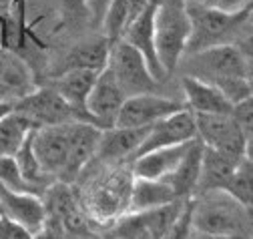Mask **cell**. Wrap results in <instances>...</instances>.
<instances>
[{
  "mask_svg": "<svg viewBox=\"0 0 253 239\" xmlns=\"http://www.w3.org/2000/svg\"><path fill=\"white\" fill-rule=\"evenodd\" d=\"M187 14L191 22V37L185 54H193L217 44H237L241 48L251 46V6L229 14L201 2H193L187 4Z\"/></svg>",
  "mask_w": 253,
  "mask_h": 239,
  "instance_id": "obj_1",
  "label": "cell"
},
{
  "mask_svg": "<svg viewBox=\"0 0 253 239\" xmlns=\"http://www.w3.org/2000/svg\"><path fill=\"white\" fill-rule=\"evenodd\" d=\"M191 227L207 235L249 237L251 207L241 205L225 191H209L191 199Z\"/></svg>",
  "mask_w": 253,
  "mask_h": 239,
  "instance_id": "obj_2",
  "label": "cell"
},
{
  "mask_svg": "<svg viewBox=\"0 0 253 239\" xmlns=\"http://www.w3.org/2000/svg\"><path fill=\"white\" fill-rule=\"evenodd\" d=\"M153 35L159 65L169 77L177 67H181L189 37H191V22H189L187 4L183 0H161L157 4Z\"/></svg>",
  "mask_w": 253,
  "mask_h": 239,
  "instance_id": "obj_3",
  "label": "cell"
},
{
  "mask_svg": "<svg viewBox=\"0 0 253 239\" xmlns=\"http://www.w3.org/2000/svg\"><path fill=\"white\" fill-rule=\"evenodd\" d=\"M187 75L219 84L229 79H251V50L237 44H217L193 54H185ZM181 61V63H183Z\"/></svg>",
  "mask_w": 253,
  "mask_h": 239,
  "instance_id": "obj_4",
  "label": "cell"
},
{
  "mask_svg": "<svg viewBox=\"0 0 253 239\" xmlns=\"http://www.w3.org/2000/svg\"><path fill=\"white\" fill-rule=\"evenodd\" d=\"M107 67L126 97L157 93V86L161 84L153 77L143 54L123 39H119L111 44V54H109Z\"/></svg>",
  "mask_w": 253,
  "mask_h": 239,
  "instance_id": "obj_5",
  "label": "cell"
},
{
  "mask_svg": "<svg viewBox=\"0 0 253 239\" xmlns=\"http://www.w3.org/2000/svg\"><path fill=\"white\" fill-rule=\"evenodd\" d=\"M133 185V171L129 165H117L113 173H109L105 179L97 183L84 203L88 213L97 217L99 221H111L119 219L129 209V195Z\"/></svg>",
  "mask_w": 253,
  "mask_h": 239,
  "instance_id": "obj_6",
  "label": "cell"
},
{
  "mask_svg": "<svg viewBox=\"0 0 253 239\" xmlns=\"http://www.w3.org/2000/svg\"><path fill=\"white\" fill-rule=\"evenodd\" d=\"M197 139L231 159L251 157V137L245 135L229 115H195Z\"/></svg>",
  "mask_w": 253,
  "mask_h": 239,
  "instance_id": "obj_7",
  "label": "cell"
},
{
  "mask_svg": "<svg viewBox=\"0 0 253 239\" xmlns=\"http://www.w3.org/2000/svg\"><path fill=\"white\" fill-rule=\"evenodd\" d=\"M12 109L24 117H28L37 127H48V125H67L79 121L77 113L71 109V105L62 99L50 84L33 88L26 95L14 101Z\"/></svg>",
  "mask_w": 253,
  "mask_h": 239,
  "instance_id": "obj_8",
  "label": "cell"
},
{
  "mask_svg": "<svg viewBox=\"0 0 253 239\" xmlns=\"http://www.w3.org/2000/svg\"><path fill=\"white\" fill-rule=\"evenodd\" d=\"M185 109L181 101L169 99L159 93H145V95H133L126 97L119 115L115 127L123 129H141V127H151L153 123L161 121V119Z\"/></svg>",
  "mask_w": 253,
  "mask_h": 239,
  "instance_id": "obj_9",
  "label": "cell"
},
{
  "mask_svg": "<svg viewBox=\"0 0 253 239\" xmlns=\"http://www.w3.org/2000/svg\"><path fill=\"white\" fill-rule=\"evenodd\" d=\"M103 129L86 123V121H75L69 123V153H67V163L62 167L56 181L73 185L77 179L83 175L86 165L94 159L99 147Z\"/></svg>",
  "mask_w": 253,
  "mask_h": 239,
  "instance_id": "obj_10",
  "label": "cell"
},
{
  "mask_svg": "<svg viewBox=\"0 0 253 239\" xmlns=\"http://www.w3.org/2000/svg\"><path fill=\"white\" fill-rule=\"evenodd\" d=\"M125 99H126V95L121 91V86L117 84L109 67H105L99 73L97 80H94L90 93L84 101V111H86L88 121L101 129L115 127L117 115H119Z\"/></svg>",
  "mask_w": 253,
  "mask_h": 239,
  "instance_id": "obj_11",
  "label": "cell"
},
{
  "mask_svg": "<svg viewBox=\"0 0 253 239\" xmlns=\"http://www.w3.org/2000/svg\"><path fill=\"white\" fill-rule=\"evenodd\" d=\"M193 139H197L195 115L189 111V109H181V111H177V113L161 119V121H157V123H153L149 127L147 137L143 139L137 155H143L147 151H153V149L189 143V141H193Z\"/></svg>",
  "mask_w": 253,
  "mask_h": 239,
  "instance_id": "obj_12",
  "label": "cell"
},
{
  "mask_svg": "<svg viewBox=\"0 0 253 239\" xmlns=\"http://www.w3.org/2000/svg\"><path fill=\"white\" fill-rule=\"evenodd\" d=\"M30 145L41 169L52 179H58L69 153V123L37 127L30 135Z\"/></svg>",
  "mask_w": 253,
  "mask_h": 239,
  "instance_id": "obj_13",
  "label": "cell"
},
{
  "mask_svg": "<svg viewBox=\"0 0 253 239\" xmlns=\"http://www.w3.org/2000/svg\"><path fill=\"white\" fill-rule=\"evenodd\" d=\"M149 127L141 129H123V127H111L103 129L97 153L92 161H101L105 165H121L131 163L137 155L143 139L147 137Z\"/></svg>",
  "mask_w": 253,
  "mask_h": 239,
  "instance_id": "obj_14",
  "label": "cell"
},
{
  "mask_svg": "<svg viewBox=\"0 0 253 239\" xmlns=\"http://www.w3.org/2000/svg\"><path fill=\"white\" fill-rule=\"evenodd\" d=\"M0 213L18 223L28 233H37L46 221V211L41 195L16 193L0 185Z\"/></svg>",
  "mask_w": 253,
  "mask_h": 239,
  "instance_id": "obj_15",
  "label": "cell"
},
{
  "mask_svg": "<svg viewBox=\"0 0 253 239\" xmlns=\"http://www.w3.org/2000/svg\"><path fill=\"white\" fill-rule=\"evenodd\" d=\"M181 91L185 99V109L193 115H229L231 103L219 88L207 80L191 75L181 77Z\"/></svg>",
  "mask_w": 253,
  "mask_h": 239,
  "instance_id": "obj_16",
  "label": "cell"
},
{
  "mask_svg": "<svg viewBox=\"0 0 253 239\" xmlns=\"http://www.w3.org/2000/svg\"><path fill=\"white\" fill-rule=\"evenodd\" d=\"M155 8L157 6H147L141 14H137L135 18H131L126 22L125 31H123V40H126L131 46H135L143 58L147 61L153 77L157 80H165V71L163 67L159 65V58H157V52H155V35H153V18H155Z\"/></svg>",
  "mask_w": 253,
  "mask_h": 239,
  "instance_id": "obj_17",
  "label": "cell"
},
{
  "mask_svg": "<svg viewBox=\"0 0 253 239\" xmlns=\"http://www.w3.org/2000/svg\"><path fill=\"white\" fill-rule=\"evenodd\" d=\"M111 44L113 42L105 35H94L73 44L69 52L62 56L60 67L54 71V75L62 71H71V69H86V71L101 73L109 65Z\"/></svg>",
  "mask_w": 253,
  "mask_h": 239,
  "instance_id": "obj_18",
  "label": "cell"
},
{
  "mask_svg": "<svg viewBox=\"0 0 253 239\" xmlns=\"http://www.w3.org/2000/svg\"><path fill=\"white\" fill-rule=\"evenodd\" d=\"M97 77H99V73L86 71V69H71V71L56 73L52 77L50 86L71 105V109L79 117V121L90 123L86 117V111H84V101L90 93L94 80H97Z\"/></svg>",
  "mask_w": 253,
  "mask_h": 239,
  "instance_id": "obj_19",
  "label": "cell"
},
{
  "mask_svg": "<svg viewBox=\"0 0 253 239\" xmlns=\"http://www.w3.org/2000/svg\"><path fill=\"white\" fill-rule=\"evenodd\" d=\"M193 141L181 143V145H173V147L153 149V151L137 155L131 161L133 175L141 177V179H167L175 171V167L179 165V161L183 159L185 151H187L189 145H191Z\"/></svg>",
  "mask_w": 253,
  "mask_h": 239,
  "instance_id": "obj_20",
  "label": "cell"
},
{
  "mask_svg": "<svg viewBox=\"0 0 253 239\" xmlns=\"http://www.w3.org/2000/svg\"><path fill=\"white\" fill-rule=\"evenodd\" d=\"M179 201L171 185L163 179H141L133 175V185L129 195V209L126 213H147L153 209H161Z\"/></svg>",
  "mask_w": 253,
  "mask_h": 239,
  "instance_id": "obj_21",
  "label": "cell"
},
{
  "mask_svg": "<svg viewBox=\"0 0 253 239\" xmlns=\"http://www.w3.org/2000/svg\"><path fill=\"white\" fill-rule=\"evenodd\" d=\"M239 161L241 159H231L203 145L201 169H199V181H197L195 195H203L209 191H225L231 179V173Z\"/></svg>",
  "mask_w": 253,
  "mask_h": 239,
  "instance_id": "obj_22",
  "label": "cell"
},
{
  "mask_svg": "<svg viewBox=\"0 0 253 239\" xmlns=\"http://www.w3.org/2000/svg\"><path fill=\"white\" fill-rule=\"evenodd\" d=\"M201 155H203V143L199 139H195L189 145V149L185 151L179 165L175 167V171L167 179H163V181H167L171 185V189L179 201L195 197L199 169H201Z\"/></svg>",
  "mask_w": 253,
  "mask_h": 239,
  "instance_id": "obj_23",
  "label": "cell"
},
{
  "mask_svg": "<svg viewBox=\"0 0 253 239\" xmlns=\"http://www.w3.org/2000/svg\"><path fill=\"white\" fill-rule=\"evenodd\" d=\"M37 125L14 109L0 119V157H14Z\"/></svg>",
  "mask_w": 253,
  "mask_h": 239,
  "instance_id": "obj_24",
  "label": "cell"
},
{
  "mask_svg": "<svg viewBox=\"0 0 253 239\" xmlns=\"http://www.w3.org/2000/svg\"><path fill=\"white\" fill-rule=\"evenodd\" d=\"M225 193L231 195L241 205L251 207V203H253V161H251V157H243L235 165L231 179L225 187Z\"/></svg>",
  "mask_w": 253,
  "mask_h": 239,
  "instance_id": "obj_25",
  "label": "cell"
},
{
  "mask_svg": "<svg viewBox=\"0 0 253 239\" xmlns=\"http://www.w3.org/2000/svg\"><path fill=\"white\" fill-rule=\"evenodd\" d=\"M126 20H129V0H111L101 24V31L111 42H115L123 37Z\"/></svg>",
  "mask_w": 253,
  "mask_h": 239,
  "instance_id": "obj_26",
  "label": "cell"
},
{
  "mask_svg": "<svg viewBox=\"0 0 253 239\" xmlns=\"http://www.w3.org/2000/svg\"><path fill=\"white\" fill-rule=\"evenodd\" d=\"M0 185L10 189V191H16V193L39 195L33 187L24 181V177H22L14 157H0Z\"/></svg>",
  "mask_w": 253,
  "mask_h": 239,
  "instance_id": "obj_27",
  "label": "cell"
},
{
  "mask_svg": "<svg viewBox=\"0 0 253 239\" xmlns=\"http://www.w3.org/2000/svg\"><path fill=\"white\" fill-rule=\"evenodd\" d=\"M193 199V197H191ZM191 199H185L177 217L165 231L163 239H191L193 227H191Z\"/></svg>",
  "mask_w": 253,
  "mask_h": 239,
  "instance_id": "obj_28",
  "label": "cell"
},
{
  "mask_svg": "<svg viewBox=\"0 0 253 239\" xmlns=\"http://www.w3.org/2000/svg\"><path fill=\"white\" fill-rule=\"evenodd\" d=\"M229 117L235 121V125L251 137V127H253V99L247 97V99H241L237 103L231 105V111H229Z\"/></svg>",
  "mask_w": 253,
  "mask_h": 239,
  "instance_id": "obj_29",
  "label": "cell"
},
{
  "mask_svg": "<svg viewBox=\"0 0 253 239\" xmlns=\"http://www.w3.org/2000/svg\"><path fill=\"white\" fill-rule=\"evenodd\" d=\"M201 4L211 6L215 10H221V12L235 14V12H241V10L249 8L251 6V0H203Z\"/></svg>",
  "mask_w": 253,
  "mask_h": 239,
  "instance_id": "obj_30",
  "label": "cell"
},
{
  "mask_svg": "<svg viewBox=\"0 0 253 239\" xmlns=\"http://www.w3.org/2000/svg\"><path fill=\"white\" fill-rule=\"evenodd\" d=\"M30 237H33V233H28L24 227L6 219L4 215H0V239H30Z\"/></svg>",
  "mask_w": 253,
  "mask_h": 239,
  "instance_id": "obj_31",
  "label": "cell"
},
{
  "mask_svg": "<svg viewBox=\"0 0 253 239\" xmlns=\"http://www.w3.org/2000/svg\"><path fill=\"white\" fill-rule=\"evenodd\" d=\"M62 2V8L65 12L73 18H90V12H88V0H60Z\"/></svg>",
  "mask_w": 253,
  "mask_h": 239,
  "instance_id": "obj_32",
  "label": "cell"
},
{
  "mask_svg": "<svg viewBox=\"0 0 253 239\" xmlns=\"http://www.w3.org/2000/svg\"><path fill=\"white\" fill-rule=\"evenodd\" d=\"M111 0H88V12H90V22L94 26L103 24V18H105V12H107V6H109Z\"/></svg>",
  "mask_w": 253,
  "mask_h": 239,
  "instance_id": "obj_33",
  "label": "cell"
},
{
  "mask_svg": "<svg viewBox=\"0 0 253 239\" xmlns=\"http://www.w3.org/2000/svg\"><path fill=\"white\" fill-rule=\"evenodd\" d=\"M161 0H129V20L135 18L137 14H141L147 6H157ZM126 20V22H129Z\"/></svg>",
  "mask_w": 253,
  "mask_h": 239,
  "instance_id": "obj_34",
  "label": "cell"
},
{
  "mask_svg": "<svg viewBox=\"0 0 253 239\" xmlns=\"http://www.w3.org/2000/svg\"><path fill=\"white\" fill-rule=\"evenodd\" d=\"M30 239H65V235H62L58 229H54L52 225L44 223L42 229H39L37 233H33V237Z\"/></svg>",
  "mask_w": 253,
  "mask_h": 239,
  "instance_id": "obj_35",
  "label": "cell"
},
{
  "mask_svg": "<svg viewBox=\"0 0 253 239\" xmlns=\"http://www.w3.org/2000/svg\"><path fill=\"white\" fill-rule=\"evenodd\" d=\"M197 239H249V237H239V235H207V233H197Z\"/></svg>",
  "mask_w": 253,
  "mask_h": 239,
  "instance_id": "obj_36",
  "label": "cell"
},
{
  "mask_svg": "<svg viewBox=\"0 0 253 239\" xmlns=\"http://www.w3.org/2000/svg\"><path fill=\"white\" fill-rule=\"evenodd\" d=\"M12 105H14V103H10V101H0V119L12 111Z\"/></svg>",
  "mask_w": 253,
  "mask_h": 239,
  "instance_id": "obj_37",
  "label": "cell"
},
{
  "mask_svg": "<svg viewBox=\"0 0 253 239\" xmlns=\"http://www.w3.org/2000/svg\"><path fill=\"white\" fill-rule=\"evenodd\" d=\"M12 2V0H0V8H2V10H6V6Z\"/></svg>",
  "mask_w": 253,
  "mask_h": 239,
  "instance_id": "obj_38",
  "label": "cell"
},
{
  "mask_svg": "<svg viewBox=\"0 0 253 239\" xmlns=\"http://www.w3.org/2000/svg\"><path fill=\"white\" fill-rule=\"evenodd\" d=\"M185 4H193V2H203V0H183Z\"/></svg>",
  "mask_w": 253,
  "mask_h": 239,
  "instance_id": "obj_39",
  "label": "cell"
},
{
  "mask_svg": "<svg viewBox=\"0 0 253 239\" xmlns=\"http://www.w3.org/2000/svg\"><path fill=\"white\" fill-rule=\"evenodd\" d=\"M0 215H2V213H0Z\"/></svg>",
  "mask_w": 253,
  "mask_h": 239,
  "instance_id": "obj_40",
  "label": "cell"
}]
</instances>
